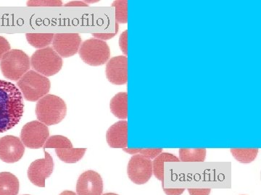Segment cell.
Here are the masks:
<instances>
[{
	"instance_id": "cell-1",
	"label": "cell",
	"mask_w": 261,
	"mask_h": 195,
	"mask_svg": "<svg viewBox=\"0 0 261 195\" xmlns=\"http://www.w3.org/2000/svg\"><path fill=\"white\" fill-rule=\"evenodd\" d=\"M24 112L23 95L14 84L0 80V133L14 127Z\"/></svg>"
},
{
	"instance_id": "cell-2",
	"label": "cell",
	"mask_w": 261,
	"mask_h": 195,
	"mask_svg": "<svg viewBox=\"0 0 261 195\" xmlns=\"http://www.w3.org/2000/svg\"><path fill=\"white\" fill-rule=\"evenodd\" d=\"M67 106L61 98L47 94L38 101L36 114L38 120L47 126L59 124L65 119Z\"/></svg>"
},
{
	"instance_id": "cell-3",
	"label": "cell",
	"mask_w": 261,
	"mask_h": 195,
	"mask_svg": "<svg viewBox=\"0 0 261 195\" xmlns=\"http://www.w3.org/2000/svg\"><path fill=\"white\" fill-rule=\"evenodd\" d=\"M17 85L25 100L35 102L47 95L51 83L47 77L29 70L18 80Z\"/></svg>"
},
{
	"instance_id": "cell-4",
	"label": "cell",
	"mask_w": 261,
	"mask_h": 195,
	"mask_svg": "<svg viewBox=\"0 0 261 195\" xmlns=\"http://www.w3.org/2000/svg\"><path fill=\"white\" fill-rule=\"evenodd\" d=\"M31 68L30 58L24 51L12 49L0 61V68L5 78L18 81Z\"/></svg>"
},
{
	"instance_id": "cell-5",
	"label": "cell",
	"mask_w": 261,
	"mask_h": 195,
	"mask_svg": "<svg viewBox=\"0 0 261 195\" xmlns=\"http://www.w3.org/2000/svg\"><path fill=\"white\" fill-rule=\"evenodd\" d=\"M34 71L45 77L53 76L59 73L63 67L62 57L51 47L36 51L30 59Z\"/></svg>"
},
{
	"instance_id": "cell-6",
	"label": "cell",
	"mask_w": 261,
	"mask_h": 195,
	"mask_svg": "<svg viewBox=\"0 0 261 195\" xmlns=\"http://www.w3.org/2000/svg\"><path fill=\"white\" fill-rule=\"evenodd\" d=\"M79 53L84 62L90 66L106 64L111 56V49L107 43L95 38L82 43Z\"/></svg>"
},
{
	"instance_id": "cell-7",
	"label": "cell",
	"mask_w": 261,
	"mask_h": 195,
	"mask_svg": "<svg viewBox=\"0 0 261 195\" xmlns=\"http://www.w3.org/2000/svg\"><path fill=\"white\" fill-rule=\"evenodd\" d=\"M49 136V128L39 121L27 123L22 128L20 133L22 143L27 148L31 149L42 148Z\"/></svg>"
},
{
	"instance_id": "cell-8",
	"label": "cell",
	"mask_w": 261,
	"mask_h": 195,
	"mask_svg": "<svg viewBox=\"0 0 261 195\" xmlns=\"http://www.w3.org/2000/svg\"><path fill=\"white\" fill-rule=\"evenodd\" d=\"M128 176L136 184H144L152 177V161L140 154H136L130 158L127 168Z\"/></svg>"
},
{
	"instance_id": "cell-9",
	"label": "cell",
	"mask_w": 261,
	"mask_h": 195,
	"mask_svg": "<svg viewBox=\"0 0 261 195\" xmlns=\"http://www.w3.org/2000/svg\"><path fill=\"white\" fill-rule=\"evenodd\" d=\"M44 158L32 162L28 169L29 180L39 187L45 186V179L50 177L54 169V162L49 153L44 151Z\"/></svg>"
},
{
	"instance_id": "cell-10",
	"label": "cell",
	"mask_w": 261,
	"mask_h": 195,
	"mask_svg": "<svg viewBox=\"0 0 261 195\" xmlns=\"http://www.w3.org/2000/svg\"><path fill=\"white\" fill-rule=\"evenodd\" d=\"M25 153L21 140L13 135L0 138V159L8 164L18 162Z\"/></svg>"
},
{
	"instance_id": "cell-11",
	"label": "cell",
	"mask_w": 261,
	"mask_h": 195,
	"mask_svg": "<svg viewBox=\"0 0 261 195\" xmlns=\"http://www.w3.org/2000/svg\"><path fill=\"white\" fill-rule=\"evenodd\" d=\"M82 38L78 34H56L53 39V49L61 57L75 55L80 50Z\"/></svg>"
},
{
	"instance_id": "cell-12",
	"label": "cell",
	"mask_w": 261,
	"mask_h": 195,
	"mask_svg": "<svg viewBox=\"0 0 261 195\" xmlns=\"http://www.w3.org/2000/svg\"><path fill=\"white\" fill-rule=\"evenodd\" d=\"M106 76L113 85H124L128 82V58L118 56L111 58L106 65Z\"/></svg>"
},
{
	"instance_id": "cell-13",
	"label": "cell",
	"mask_w": 261,
	"mask_h": 195,
	"mask_svg": "<svg viewBox=\"0 0 261 195\" xmlns=\"http://www.w3.org/2000/svg\"><path fill=\"white\" fill-rule=\"evenodd\" d=\"M103 181L94 171H87L80 176L76 184L77 195H102Z\"/></svg>"
},
{
	"instance_id": "cell-14",
	"label": "cell",
	"mask_w": 261,
	"mask_h": 195,
	"mask_svg": "<svg viewBox=\"0 0 261 195\" xmlns=\"http://www.w3.org/2000/svg\"><path fill=\"white\" fill-rule=\"evenodd\" d=\"M107 143L112 148H126L128 145V121H120L108 129Z\"/></svg>"
},
{
	"instance_id": "cell-15",
	"label": "cell",
	"mask_w": 261,
	"mask_h": 195,
	"mask_svg": "<svg viewBox=\"0 0 261 195\" xmlns=\"http://www.w3.org/2000/svg\"><path fill=\"white\" fill-rule=\"evenodd\" d=\"M110 108L113 115L120 119L128 118V93L121 92L117 93L111 99Z\"/></svg>"
},
{
	"instance_id": "cell-16",
	"label": "cell",
	"mask_w": 261,
	"mask_h": 195,
	"mask_svg": "<svg viewBox=\"0 0 261 195\" xmlns=\"http://www.w3.org/2000/svg\"><path fill=\"white\" fill-rule=\"evenodd\" d=\"M19 188V180L14 174L0 173V195H18Z\"/></svg>"
},
{
	"instance_id": "cell-17",
	"label": "cell",
	"mask_w": 261,
	"mask_h": 195,
	"mask_svg": "<svg viewBox=\"0 0 261 195\" xmlns=\"http://www.w3.org/2000/svg\"><path fill=\"white\" fill-rule=\"evenodd\" d=\"M180 160L174 155L168 153H161L152 162V172L154 177L164 183V162H179Z\"/></svg>"
},
{
	"instance_id": "cell-18",
	"label": "cell",
	"mask_w": 261,
	"mask_h": 195,
	"mask_svg": "<svg viewBox=\"0 0 261 195\" xmlns=\"http://www.w3.org/2000/svg\"><path fill=\"white\" fill-rule=\"evenodd\" d=\"M87 149H56V153L62 161L75 164L83 158Z\"/></svg>"
},
{
	"instance_id": "cell-19",
	"label": "cell",
	"mask_w": 261,
	"mask_h": 195,
	"mask_svg": "<svg viewBox=\"0 0 261 195\" xmlns=\"http://www.w3.org/2000/svg\"><path fill=\"white\" fill-rule=\"evenodd\" d=\"M206 149L182 148L179 150V160L182 162H204Z\"/></svg>"
},
{
	"instance_id": "cell-20",
	"label": "cell",
	"mask_w": 261,
	"mask_h": 195,
	"mask_svg": "<svg viewBox=\"0 0 261 195\" xmlns=\"http://www.w3.org/2000/svg\"><path fill=\"white\" fill-rule=\"evenodd\" d=\"M54 34H27V42L33 47L37 48V49H44L48 47L53 42L54 39Z\"/></svg>"
},
{
	"instance_id": "cell-21",
	"label": "cell",
	"mask_w": 261,
	"mask_h": 195,
	"mask_svg": "<svg viewBox=\"0 0 261 195\" xmlns=\"http://www.w3.org/2000/svg\"><path fill=\"white\" fill-rule=\"evenodd\" d=\"M230 151L238 161L242 164H250L256 158L259 150L257 148H234L231 149Z\"/></svg>"
},
{
	"instance_id": "cell-22",
	"label": "cell",
	"mask_w": 261,
	"mask_h": 195,
	"mask_svg": "<svg viewBox=\"0 0 261 195\" xmlns=\"http://www.w3.org/2000/svg\"><path fill=\"white\" fill-rule=\"evenodd\" d=\"M43 148L56 149L73 148L71 142L68 138L62 135H53L48 138Z\"/></svg>"
},
{
	"instance_id": "cell-23",
	"label": "cell",
	"mask_w": 261,
	"mask_h": 195,
	"mask_svg": "<svg viewBox=\"0 0 261 195\" xmlns=\"http://www.w3.org/2000/svg\"><path fill=\"white\" fill-rule=\"evenodd\" d=\"M112 7L116 8L117 23L126 24L128 22V2L126 0L114 1Z\"/></svg>"
},
{
	"instance_id": "cell-24",
	"label": "cell",
	"mask_w": 261,
	"mask_h": 195,
	"mask_svg": "<svg viewBox=\"0 0 261 195\" xmlns=\"http://www.w3.org/2000/svg\"><path fill=\"white\" fill-rule=\"evenodd\" d=\"M123 150L126 153L130 154L140 153V155H143L145 158L149 159H154L156 157L159 156L160 154L163 153L162 148H152V149H128L123 148Z\"/></svg>"
},
{
	"instance_id": "cell-25",
	"label": "cell",
	"mask_w": 261,
	"mask_h": 195,
	"mask_svg": "<svg viewBox=\"0 0 261 195\" xmlns=\"http://www.w3.org/2000/svg\"><path fill=\"white\" fill-rule=\"evenodd\" d=\"M63 3L61 1H29L27 3V6L30 7H61Z\"/></svg>"
},
{
	"instance_id": "cell-26",
	"label": "cell",
	"mask_w": 261,
	"mask_h": 195,
	"mask_svg": "<svg viewBox=\"0 0 261 195\" xmlns=\"http://www.w3.org/2000/svg\"><path fill=\"white\" fill-rule=\"evenodd\" d=\"M119 47L123 54L128 55V30L122 32L119 38Z\"/></svg>"
},
{
	"instance_id": "cell-27",
	"label": "cell",
	"mask_w": 261,
	"mask_h": 195,
	"mask_svg": "<svg viewBox=\"0 0 261 195\" xmlns=\"http://www.w3.org/2000/svg\"><path fill=\"white\" fill-rule=\"evenodd\" d=\"M10 51V45L5 38L0 37V61L6 53Z\"/></svg>"
},
{
	"instance_id": "cell-28",
	"label": "cell",
	"mask_w": 261,
	"mask_h": 195,
	"mask_svg": "<svg viewBox=\"0 0 261 195\" xmlns=\"http://www.w3.org/2000/svg\"><path fill=\"white\" fill-rule=\"evenodd\" d=\"M118 31L112 32V34H92L94 37L95 39H99V40L106 41L109 40V39H112L116 35Z\"/></svg>"
},
{
	"instance_id": "cell-29",
	"label": "cell",
	"mask_w": 261,
	"mask_h": 195,
	"mask_svg": "<svg viewBox=\"0 0 261 195\" xmlns=\"http://www.w3.org/2000/svg\"><path fill=\"white\" fill-rule=\"evenodd\" d=\"M190 195H209L211 194V189H189Z\"/></svg>"
},
{
	"instance_id": "cell-30",
	"label": "cell",
	"mask_w": 261,
	"mask_h": 195,
	"mask_svg": "<svg viewBox=\"0 0 261 195\" xmlns=\"http://www.w3.org/2000/svg\"><path fill=\"white\" fill-rule=\"evenodd\" d=\"M163 191L167 195H181L185 189H163Z\"/></svg>"
},
{
	"instance_id": "cell-31",
	"label": "cell",
	"mask_w": 261,
	"mask_h": 195,
	"mask_svg": "<svg viewBox=\"0 0 261 195\" xmlns=\"http://www.w3.org/2000/svg\"><path fill=\"white\" fill-rule=\"evenodd\" d=\"M65 7H88L89 5L87 4V3H84V2L80 1H73L70 2V3H67V4L65 5Z\"/></svg>"
},
{
	"instance_id": "cell-32",
	"label": "cell",
	"mask_w": 261,
	"mask_h": 195,
	"mask_svg": "<svg viewBox=\"0 0 261 195\" xmlns=\"http://www.w3.org/2000/svg\"><path fill=\"white\" fill-rule=\"evenodd\" d=\"M60 195H77L75 194V192H73V191H63V192L61 193Z\"/></svg>"
},
{
	"instance_id": "cell-33",
	"label": "cell",
	"mask_w": 261,
	"mask_h": 195,
	"mask_svg": "<svg viewBox=\"0 0 261 195\" xmlns=\"http://www.w3.org/2000/svg\"><path fill=\"white\" fill-rule=\"evenodd\" d=\"M103 195H118V194H115V193H106V194H104Z\"/></svg>"
},
{
	"instance_id": "cell-34",
	"label": "cell",
	"mask_w": 261,
	"mask_h": 195,
	"mask_svg": "<svg viewBox=\"0 0 261 195\" xmlns=\"http://www.w3.org/2000/svg\"><path fill=\"white\" fill-rule=\"evenodd\" d=\"M25 195H28V194H25Z\"/></svg>"
}]
</instances>
